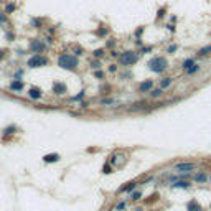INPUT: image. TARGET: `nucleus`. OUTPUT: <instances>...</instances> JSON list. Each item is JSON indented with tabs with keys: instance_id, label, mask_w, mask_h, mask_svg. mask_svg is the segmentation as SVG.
I'll return each mask as SVG.
<instances>
[{
	"instance_id": "f8f14e48",
	"label": "nucleus",
	"mask_w": 211,
	"mask_h": 211,
	"mask_svg": "<svg viewBox=\"0 0 211 211\" xmlns=\"http://www.w3.org/2000/svg\"><path fill=\"white\" fill-rule=\"evenodd\" d=\"M186 211H203V208L198 203V200H190L186 203Z\"/></svg>"
},
{
	"instance_id": "4c0bfd02",
	"label": "nucleus",
	"mask_w": 211,
	"mask_h": 211,
	"mask_svg": "<svg viewBox=\"0 0 211 211\" xmlns=\"http://www.w3.org/2000/svg\"><path fill=\"white\" fill-rule=\"evenodd\" d=\"M7 40L8 41H13V40H15V33H13V31H7Z\"/></svg>"
},
{
	"instance_id": "f704fd0d",
	"label": "nucleus",
	"mask_w": 211,
	"mask_h": 211,
	"mask_svg": "<svg viewBox=\"0 0 211 211\" xmlns=\"http://www.w3.org/2000/svg\"><path fill=\"white\" fill-rule=\"evenodd\" d=\"M99 66H101V61H99V60H94V61H91V68L97 69Z\"/></svg>"
},
{
	"instance_id": "a211bd4d",
	"label": "nucleus",
	"mask_w": 211,
	"mask_h": 211,
	"mask_svg": "<svg viewBox=\"0 0 211 211\" xmlns=\"http://www.w3.org/2000/svg\"><path fill=\"white\" fill-rule=\"evenodd\" d=\"M148 94H150V97H152V99L162 97V96H163V89H162V88H153Z\"/></svg>"
},
{
	"instance_id": "37998d69",
	"label": "nucleus",
	"mask_w": 211,
	"mask_h": 211,
	"mask_svg": "<svg viewBox=\"0 0 211 211\" xmlns=\"http://www.w3.org/2000/svg\"><path fill=\"white\" fill-rule=\"evenodd\" d=\"M5 53H7L5 50H0V61H2L3 58H5Z\"/></svg>"
},
{
	"instance_id": "c9c22d12",
	"label": "nucleus",
	"mask_w": 211,
	"mask_h": 211,
	"mask_svg": "<svg viewBox=\"0 0 211 211\" xmlns=\"http://www.w3.org/2000/svg\"><path fill=\"white\" fill-rule=\"evenodd\" d=\"M114 46H116V40L114 38H111V40L106 43V48H114Z\"/></svg>"
},
{
	"instance_id": "a878e982",
	"label": "nucleus",
	"mask_w": 211,
	"mask_h": 211,
	"mask_svg": "<svg viewBox=\"0 0 211 211\" xmlns=\"http://www.w3.org/2000/svg\"><path fill=\"white\" fill-rule=\"evenodd\" d=\"M15 10H17L15 3H7V5H5V13H12V12H15Z\"/></svg>"
},
{
	"instance_id": "2f4dec72",
	"label": "nucleus",
	"mask_w": 211,
	"mask_h": 211,
	"mask_svg": "<svg viewBox=\"0 0 211 211\" xmlns=\"http://www.w3.org/2000/svg\"><path fill=\"white\" fill-rule=\"evenodd\" d=\"M114 209H116V211H124V209H126V203H124V201H121V203H117Z\"/></svg>"
},
{
	"instance_id": "9b49d317",
	"label": "nucleus",
	"mask_w": 211,
	"mask_h": 211,
	"mask_svg": "<svg viewBox=\"0 0 211 211\" xmlns=\"http://www.w3.org/2000/svg\"><path fill=\"white\" fill-rule=\"evenodd\" d=\"M23 81H20V79H13L10 84H8V88H10L12 91H15V93H22L23 91Z\"/></svg>"
},
{
	"instance_id": "1a4fd4ad",
	"label": "nucleus",
	"mask_w": 211,
	"mask_h": 211,
	"mask_svg": "<svg viewBox=\"0 0 211 211\" xmlns=\"http://www.w3.org/2000/svg\"><path fill=\"white\" fill-rule=\"evenodd\" d=\"M28 97L33 99V101H38L43 97V91L40 88H36V86H31L30 89H28Z\"/></svg>"
},
{
	"instance_id": "f3484780",
	"label": "nucleus",
	"mask_w": 211,
	"mask_h": 211,
	"mask_svg": "<svg viewBox=\"0 0 211 211\" xmlns=\"http://www.w3.org/2000/svg\"><path fill=\"white\" fill-rule=\"evenodd\" d=\"M191 178H193L195 181H198V183H206V181H208V175L201 172V173H195V175H191Z\"/></svg>"
},
{
	"instance_id": "4be33fe9",
	"label": "nucleus",
	"mask_w": 211,
	"mask_h": 211,
	"mask_svg": "<svg viewBox=\"0 0 211 211\" xmlns=\"http://www.w3.org/2000/svg\"><path fill=\"white\" fill-rule=\"evenodd\" d=\"M31 27L33 28H43V20L41 18H31Z\"/></svg>"
},
{
	"instance_id": "7c9ffc66",
	"label": "nucleus",
	"mask_w": 211,
	"mask_h": 211,
	"mask_svg": "<svg viewBox=\"0 0 211 211\" xmlns=\"http://www.w3.org/2000/svg\"><path fill=\"white\" fill-rule=\"evenodd\" d=\"M102 173H106V175L112 173V167H111V163H107V165L102 167Z\"/></svg>"
},
{
	"instance_id": "49530a36",
	"label": "nucleus",
	"mask_w": 211,
	"mask_h": 211,
	"mask_svg": "<svg viewBox=\"0 0 211 211\" xmlns=\"http://www.w3.org/2000/svg\"><path fill=\"white\" fill-rule=\"evenodd\" d=\"M209 209H211V203H209Z\"/></svg>"
},
{
	"instance_id": "6ab92c4d",
	"label": "nucleus",
	"mask_w": 211,
	"mask_h": 211,
	"mask_svg": "<svg viewBox=\"0 0 211 211\" xmlns=\"http://www.w3.org/2000/svg\"><path fill=\"white\" fill-rule=\"evenodd\" d=\"M208 55H211V45H206L198 50V56H208Z\"/></svg>"
},
{
	"instance_id": "58836bf2",
	"label": "nucleus",
	"mask_w": 211,
	"mask_h": 211,
	"mask_svg": "<svg viewBox=\"0 0 211 211\" xmlns=\"http://www.w3.org/2000/svg\"><path fill=\"white\" fill-rule=\"evenodd\" d=\"M176 50H178V46H176V45H172V46H168V50H167V53H175Z\"/></svg>"
},
{
	"instance_id": "b1692460",
	"label": "nucleus",
	"mask_w": 211,
	"mask_h": 211,
	"mask_svg": "<svg viewBox=\"0 0 211 211\" xmlns=\"http://www.w3.org/2000/svg\"><path fill=\"white\" fill-rule=\"evenodd\" d=\"M200 69H201V68H200V64H193V66H191L190 69H186V74H188V76H191V74L198 73Z\"/></svg>"
},
{
	"instance_id": "a18cd8bd",
	"label": "nucleus",
	"mask_w": 211,
	"mask_h": 211,
	"mask_svg": "<svg viewBox=\"0 0 211 211\" xmlns=\"http://www.w3.org/2000/svg\"><path fill=\"white\" fill-rule=\"evenodd\" d=\"M167 28H168L170 31H175V27H173V25H167Z\"/></svg>"
},
{
	"instance_id": "c03bdc74",
	"label": "nucleus",
	"mask_w": 211,
	"mask_h": 211,
	"mask_svg": "<svg viewBox=\"0 0 211 211\" xmlns=\"http://www.w3.org/2000/svg\"><path fill=\"white\" fill-rule=\"evenodd\" d=\"M111 56H114V58H119V53H117V51H111Z\"/></svg>"
},
{
	"instance_id": "0eeeda50",
	"label": "nucleus",
	"mask_w": 211,
	"mask_h": 211,
	"mask_svg": "<svg viewBox=\"0 0 211 211\" xmlns=\"http://www.w3.org/2000/svg\"><path fill=\"white\" fill-rule=\"evenodd\" d=\"M51 91H53V94H56V96H63V94L68 93V86H66L64 83H60V81H56V83H53Z\"/></svg>"
},
{
	"instance_id": "39448f33",
	"label": "nucleus",
	"mask_w": 211,
	"mask_h": 211,
	"mask_svg": "<svg viewBox=\"0 0 211 211\" xmlns=\"http://www.w3.org/2000/svg\"><path fill=\"white\" fill-rule=\"evenodd\" d=\"M28 50H30L31 53H35V55H41V53L46 50V43L41 41L40 38H33V40L30 41V46H28Z\"/></svg>"
},
{
	"instance_id": "cd10ccee",
	"label": "nucleus",
	"mask_w": 211,
	"mask_h": 211,
	"mask_svg": "<svg viewBox=\"0 0 211 211\" xmlns=\"http://www.w3.org/2000/svg\"><path fill=\"white\" fill-rule=\"evenodd\" d=\"M7 23H8L7 13H2V12H0V25H7Z\"/></svg>"
},
{
	"instance_id": "ddd939ff",
	"label": "nucleus",
	"mask_w": 211,
	"mask_h": 211,
	"mask_svg": "<svg viewBox=\"0 0 211 211\" xmlns=\"http://www.w3.org/2000/svg\"><path fill=\"white\" fill-rule=\"evenodd\" d=\"M191 186V183L188 180H175L173 183H172V188H185V190H188Z\"/></svg>"
},
{
	"instance_id": "c85d7f7f",
	"label": "nucleus",
	"mask_w": 211,
	"mask_h": 211,
	"mask_svg": "<svg viewBox=\"0 0 211 211\" xmlns=\"http://www.w3.org/2000/svg\"><path fill=\"white\" fill-rule=\"evenodd\" d=\"M143 31H145V27H140V28H139V30H137L135 33H134V36H135L137 40H140V36L143 35Z\"/></svg>"
},
{
	"instance_id": "e433bc0d",
	"label": "nucleus",
	"mask_w": 211,
	"mask_h": 211,
	"mask_svg": "<svg viewBox=\"0 0 211 211\" xmlns=\"http://www.w3.org/2000/svg\"><path fill=\"white\" fill-rule=\"evenodd\" d=\"M150 51H153V46H150V45H148V46H143L142 50H140V53H150Z\"/></svg>"
},
{
	"instance_id": "4468645a",
	"label": "nucleus",
	"mask_w": 211,
	"mask_h": 211,
	"mask_svg": "<svg viewBox=\"0 0 211 211\" xmlns=\"http://www.w3.org/2000/svg\"><path fill=\"white\" fill-rule=\"evenodd\" d=\"M60 153H48V155L43 157V162L45 163H56V162H60Z\"/></svg>"
},
{
	"instance_id": "c756f323",
	"label": "nucleus",
	"mask_w": 211,
	"mask_h": 211,
	"mask_svg": "<svg viewBox=\"0 0 211 211\" xmlns=\"http://www.w3.org/2000/svg\"><path fill=\"white\" fill-rule=\"evenodd\" d=\"M165 12H167V7H162L160 10L157 12V18H158V20H162V18L165 17Z\"/></svg>"
},
{
	"instance_id": "412c9836",
	"label": "nucleus",
	"mask_w": 211,
	"mask_h": 211,
	"mask_svg": "<svg viewBox=\"0 0 211 211\" xmlns=\"http://www.w3.org/2000/svg\"><path fill=\"white\" fill-rule=\"evenodd\" d=\"M193 64H196L193 58H186V60L183 61V63H181V68H183V69L186 71V69H190V68H191V66H193Z\"/></svg>"
},
{
	"instance_id": "6e6552de",
	"label": "nucleus",
	"mask_w": 211,
	"mask_h": 211,
	"mask_svg": "<svg viewBox=\"0 0 211 211\" xmlns=\"http://www.w3.org/2000/svg\"><path fill=\"white\" fill-rule=\"evenodd\" d=\"M153 89V81L152 79H147V81H143V83H140L139 84V88H137V91L140 94H145V93H150V91Z\"/></svg>"
},
{
	"instance_id": "dca6fc26",
	"label": "nucleus",
	"mask_w": 211,
	"mask_h": 211,
	"mask_svg": "<svg viewBox=\"0 0 211 211\" xmlns=\"http://www.w3.org/2000/svg\"><path fill=\"white\" fill-rule=\"evenodd\" d=\"M94 35H96V36H99V38H106V36L109 35V28H107V27H104V25H101V27L97 28V30L94 31Z\"/></svg>"
},
{
	"instance_id": "f257e3e1",
	"label": "nucleus",
	"mask_w": 211,
	"mask_h": 211,
	"mask_svg": "<svg viewBox=\"0 0 211 211\" xmlns=\"http://www.w3.org/2000/svg\"><path fill=\"white\" fill-rule=\"evenodd\" d=\"M58 66L68 71H76L79 66V60H78V56L69 55V53H61L58 56Z\"/></svg>"
},
{
	"instance_id": "a19ab883",
	"label": "nucleus",
	"mask_w": 211,
	"mask_h": 211,
	"mask_svg": "<svg viewBox=\"0 0 211 211\" xmlns=\"http://www.w3.org/2000/svg\"><path fill=\"white\" fill-rule=\"evenodd\" d=\"M109 73H117V64H111V66H109Z\"/></svg>"
},
{
	"instance_id": "79ce46f5",
	"label": "nucleus",
	"mask_w": 211,
	"mask_h": 211,
	"mask_svg": "<svg viewBox=\"0 0 211 211\" xmlns=\"http://www.w3.org/2000/svg\"><path fill=\"white\" fill-rule=\"evenodd\" d=\"M157 198H158V195H152V196H150V200H147L145 203H147V205H148V203H153V201H155Z\"/></svg>"
},
{
	"instance_id": "72a5a7b5",
	"label": "nucleus",
	"mask_w": 211,
	"mask_h": 211,
	"mask_svg": "<svg viewBox=\"0 0 211 211\" xmlns=\"http://www.w3.org/2000/svg\"><path fill=\"white\" fill-rule=\"evenodd\" d=\"M84 96H86V94H84V91H81V93H79V94H76V96H74V97L71 99V101H81V99L84 97Z\"/></svg>"
},
{
	"instance_id": "aec40b11",
	"label": "nucleus",
	"mask_w": 211,
	"mask_h": 211,
	"mask_svg": "<svg viewBox=\"0 0 211 211\" xmlns=\"http://www.w3.org/2000/svg\"><path fill=\"white\" fill-rule=\"evenodd\" d=\"M18 130L17 129V126H8V127H5L3 129V137H7V135H13Z\"/></svg>"
},
{
	"instance_id": "393cba45",
	"label": "nucleus",
	"mask_w": 211,
	"mask_h": 211,
	"mask_svg": "<svg viewBox=\"0 0 211 211\" xmlns=\"http://www.w3.org/2000/svg\"><path fill=\"white\" fill-rule=\"evenodd\" d=\"M114 102H116V101L111 99V97H104V99H101V101H99V104H101V106H111V104H114Z\"/></svg>"
},
{
	"instance_id": "bb28decb",
	"label": "nucleus",
	"mask_w": 211,
	"mask_h": 211,
	"mask_svg": "<svg viewBox=\"0 0 211 211\" xmlns=\"http://www.w3.org/2000/svg\"><path fill=\"white\" fill-rule=\"evenodd\" d=\"M140 198H142V193H140V191H132V193H130V200H132V201H139Z\"/></svg>"
},
{
	"instance_id": "f03ea898",
	"label": "nucleus",
	"mask_w": 211,
	"mask_h": 211,
	"mask_svg": "<svg viewBox=\"0 0 211 211\" xmlns=\"http://www.w3.org/2000/svg\"><path fill=\"white\" fill-rule=\"evenodd\" d=\"M148 69L152 73H157V74H163L167 69H168V60L165 56H153V58L147 63Z\"/></svg>"
},
{
	"instance_id": "423d86ee",
	"label": "nucleus",
	"mask_w": 211,
	"mask_h": 211,
	"mask_svg": "<svg viewBox=\"0 0 211 211\" xmlns=\"http://www.w3.org/2000/svg\"><path fill=\"white\" fill-rule=\"evenodd\" d=\"M196 168V163L193 162H181V163H176L175 165V170L180 172V173H185V172H191Z\"/></svg>"
},
{
	"instance_id": "ea45409f",
	"label": "nucleus",
	"mask_w": 211,
	"mask_h": 211,
	"mask_svg": "<svg viewBox=\"0 0 211 211\" xmlns=\"http://www.w3.org/2000/svg\"><path fill=\"white\" fill-rule=\"evenodd\" d=\"M94 76H96L97 79H102V78H104V73H102V71H94Z\"/></svg>"
},
{
	"instance_id": "473e14b6",
	"label": "nucleus",
	"mask_w": 211,
	"mask_h": 211,
	"mask_svg": "<svg viewBox=\"0 0 211 211\" xmlns=\"http://www.w3.org/2000/svg\"><path fill=\"white\" fill-rule=\"evenodd\" d=\"M84 53V50L81 46H74V56H81Z\"/></svg>"
},
{
	"instance_id": "2eb2a0df",
	"label": "nucleus",
	"mask_w": 211,
	"mask_h": 211,
	"mask_svg": "<svg viewBox=\"0 0 211 211\" xmlns=\"http://www.w3.org/2000/svg\"><path fill=\"white\" fill-rule=\"evenodd\" d=\"M173 84V78H170V76H167V78L163 79H160V84H158V88H162V89H167V88H170V86Z\"/></svg>"
},
{
	"instance_id": "20e7f679",
	"label": "nucleus",
	"mask_w": 211,
	"mask_h": 211,
	"mask_svg": "<svg viewBox=\"0 0 211 211\" xmlns=\"http://www.w3.org/2000/svg\"><path fill=\"white\" fill-rule=\"evenodd\" d=\"M48 64H50V60L45 55H33L27 61L28 68H43V66H48Z\"/></svg>"
},
{
	"instance_id": "5701e85b",
	"label": "nucleus",
	"mask_w": 211,
	"mask_h": 211,
	"mask_svg": "<svg viewBox=\"0 0 211 211\" xmlns=\"http://www.w3.org/2000/svg\"><path fill=\"white\" fill-rule=\"evenodd\" d=\"M106 55V50H104V48H99V50H94L93 51V56H94V58H102V56Z\"/></svg>"
},
{
	"instance_id": "9d476101",
	"label": "nucleus",
	"mask_w": 211,
	"mask_h": 211,
	"mask_svg": "<svg viewBox=\"0 0 211 211\" xmlns=\"http://www.w3.org/2000/svg\"><path fill=\"white\" fill-rule=\"evenodd\" d=\"M137 185H139V183H137L135 180H134V181H129V183H126L122 188H119V193H132V191L137 188Z\"/></svg>"
},
{
	"instance_id": "de8ad7c7",
	"label": "nucleus",
	"mask_w": 211,
	"mask_h": 211,
	"mask_svg": "<svg viewBox=\"0 0 211 211\" xmlns=\"http://www.w3.org/2000/svg\"><path fill=\"white\" fill-rule=\"evenodd\" d=\"M2 2H3V0H0V3H2Z\"/></svg>"
},
{
	"instance_id": "7ed1b4c3",
	"label": "nucleus",
	"mask_w": 211,
	"mask_h": 211,
	"mask_svg": "<svg viewBox=\"0 0 211 211\" xmlns=\"http://www.w3.org/2000/svg\"><path fill=\"white\" fill-rule=\"evenodd\" d=\"M140 58V53L139 51H134V50H127V51H122L119 55V64L121 66H134Z\"/></svg>"
}]
</instances>
